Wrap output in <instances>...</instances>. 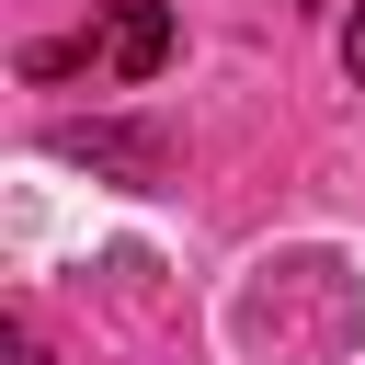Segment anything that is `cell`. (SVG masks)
<instances>
[{"mask_svg": "<svg viewBox=\"0 0 365 365\" xmlns=\"http://www.w3.org/2000/svg\"><path fill=\"white\" fill-rule=\"evenodd\" d=\"M171 34H182V23H171L160 0H114V11H103V34H91V57H103V80H125V91H137V80H160V68H171Z\"/></svg>", "mask_w": 365, "mask_h": 365, "instance_id": "cell-1", "label": "cell"}, {"mask_svg": "<svg viewBox=\"0 0 365 365\" xmlns=\"http://www.w3.org/2000/svg\"><path fill=\"white\" fill-rule=\"evenodd\" d=\"M57 160H80L103 182H160L171 171V137L160 125H57Z\"/></svg>", "mask_w": 365, "mask_h": 365, "instance_id": "cell-2", "label": "cell"}, {"mask_svg": "<svg viewBox=\"0 0 365 365\" xmlns=\"http://www.w3.org/2000/svg\"><path fill=\"white\" fill-rule=\"evenodd\" d=\"M68 68H91V46H23V80H68Z\"/></svg>", "mask_w": 365, "mask_h": 365, "instance_id": "cell-3", "label": "cell"}, {"mask_svg": "<svg viewBox=\"0 0 365 365\" xmlns=\"http://www.w3.org/2000/svg\"><path fill=\"white\" fill-rule=\"evenodd\" d=\"M342 68H354V80H365V0H354V11H342Z\"/></svg>", "mask_w": 365, "mask_h": 365, "instance_id": "cell-4", "label": "cell"}, {"mask_svg": "<svg viewBox=\"0 0 365 365\" xmlns=\"http://www.w3.org/2000/svg\"><path fill=\"white\" fill-rule=\"evenodd\" d=\"M11 365H46V342H34V319H11Z\"/></svg>", "mask_w": 365, "mask_h": 365, "instance_id": "cell-5", "label": "cell"}]
</instances>
